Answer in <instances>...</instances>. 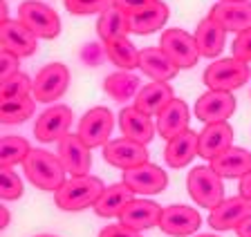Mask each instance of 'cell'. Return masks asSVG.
<instances>
[{"mask_svg":"<svg viewBox=\"0 0 251 237\" xmlns=\"http://www.w3.org/2000/svg\"><path fill=\"white\" fill-rule=\"evenodd\" d=\"M103 190H105V184L99 177H94V174H78V177H70L54 193V204L61 211L76 213L97 204L99 197L103 195Z\"/></svg>","mask_w":251,"mask_h":237,"instance_id":"6da1fadb","label":"cell"},{"mask_svg":"<svg viewBox=\"0 0 251 237\" xmlns=\"http://www.w3.org/2000/svg\"><path fill=\"white\" fill-rule=\"evenodd\" d=\"M27 179L36 186L38 190H47V193H56L63 184H65V168H63L58 154H52L47 150H38L34 148L27 159L23 161Z\"/></svg>","mask_w":251,"mask_h":237,"instance_id":"7a4b0ae2","label":"cell"},{"mask_svg":"<svg viewBox=\"0 0 251 237\" xmlns=\"http://www.w3.org/2000/svg\"><path fill=\"white\" fill-rule=\"evenodd\" d=\"M249 79H251L249 63H245V61L235 56L218 58L204 69V85L209 90H218V92L240 90L245 83H249Z\"/></svg>","mask_w":251,"mask_h":237,"instance_id":"3957f363","label":"cell"},{"mask_svg":"<svg viewBox=\"0 0 251 237\" xmlns=\"http://www.w3.org/2000/svg\"><path fill=\"white\" fill-rule=\"evenodd\" d=\"M186 188L195 204L202 206V208H209V211L218 208L226 199L222 177L211 166H198V168L191 170L186 177Z\"/></svg>","mask_w":251,"mask_h":237,"instance_id":"277c9868","label":"cell"},{"mask_svg":"<svg viewBox=\"0 0 251 237\" xmlns=\"http://www.w3.org/2000/svg\"><path fill=\"white\" fill-rule=\"evenodd\" d=\"M18 21L36 38L52 41L61 34V16L41 0H25L18 7Z\"/></svg>","mask_w":251,"mask_h":237,"instance_id":"5b68a950","label":"cell"},{"mask_svg":"<svg viewBox=\"0 0 251 237\" xmlns=\"http://www.w3.org/2000/svg\"><path fill=\"white\" fill-rule=\"evenodd\" d=\"M159 47L168 54V58H171L179 69L193 67V65L200 61L195 36L193 34H188V32H184V29H179V27L164 29L162 38H159Z\"/></svg>","mask_w":251,"mask_h":237,"instance_id":"8992f818","label":"cell"},{"mask_svg":"<svg viewBox=\"0 0 251 237\" xmlns=\"http://www.w3.org/2000/svg\"><path fill=\"white\" fill-rule=\"evenodd\" d=\"M112 130H115V114L105 106H97L81 116L76 134L83 139L90 148H99L110 141Z\"/></svg>","mask_w":251,"mask_h":237,"instance_id":"52a82bcc","label":"cell"},{"mask_svg":"<svg viewBox=\"0 0 251 237\" xmlns=\"http://www.w3.org/2000/svg\"><path fill=\"white\" fill-rule=\"evenodd\" d=\"M70 85V69L63 63H50L43 69H38L36 79H34V99L38 103H54L58 101Z\"/></svg>","mask_w":251,"mask_h":237,"instance_id":"ba28073f","label":"cell"},{"mask_svg":"<svg viewBox=\"0 0 251 237\" xmlns=\"http://www.w3.org/2000/svg\"><path fill=\"white\" fill-rule=\"evenodd\" d=\"M148 146L144 143H137L132 139H110L108 143L103 146V159L105 164L112 166V168H119V170H130L137 168L141 164H148Z\"/></svg>","mask_w":251,"mask_h":237,"instance_id":"9c48e42d","label":"cell"},{"mask_svg":"<svg viewBox=\"0 0 251 237\" xmlns=\"http://www.w3.org/2000/svg\"><path fill=\"white\" fill-rule=\"evenodd\" d=\"M70 126H72V110L68 106L56 103L38 114L36 123H34V134L43 143H54L61 141L65 134H70Z\"/></svg>","mask_w":251,"mask_h":237,"instance_id":"30bf717a","label":"cell"},{"mask_svg":"<svg viewBox=\"0 0 251 237\" xmlns=\"http://www.w3.org/2000/svg\"><path fill=\"white\" fill-rule=\"evenodd\" d=\"M92 148L78 137V134H65L58 141V159H61L65 172L78 177V174H88L92 168Z\"/></svg>","mask_w":251,"mask_h":237,"instance_id":"8fae6325","label":"cell"},{"mask_svg":"<svg viewBox=\"0 0 251 237\" xmlns=\"http://www.w3.org/2000/svg\"><path fill=\"white\" fill-rule=\"evenodd\" d=\"M124 184L135 193V195H157L166 190L168 174L155 164H141L137 168L124 170Z\"/></svg>","mask_w":251,"mask_h":237,"instance_id":"7c38bea8","label":"cell"},{"mask_svg":"<svg viewBox=\"0 0 251 237\" xmlns=\"http://www.w3.org/2000/svg\"><path fill=\"white\" fill-rule=\"evenodd\" d=\"M200 226H202L200 213L184 204L166 206L162 211V217H159L162 233H166L171 237H188V235H193Z\"/></svg>","mask_w":251,"mask_h":237,"instance_id":"4fadbf2b","label":"cell"},{"mask_svg":"<svg viewBox=\"0 0 251 237\" xmlns=\"http://www.w3.org/2000/svg\"><path fill=\"white\" fill-rule=\"evenodd\" d=\"M247 217H251V199L245 195H235L211 211L209 224L213 231H235Z\"/></svg>","mask_w":251,"mask_h":237,"instance_id":"5bb4252c","label":"cell"},{"mask_svg":"<svg viewBox=\"0 0 251 237\" xmlns=\"http://www.w3.org/2000/svg\"><path fill=\"white\" fill-rule=\"evenodd\" d=\"M233 112H235V99L231 92L209 90L195 101V116L206 126L226 121Z\"/></svg>","mask_w":251,"mask_h":237,"instance_id":"9a60e30c","label":"cell"},{"mask_svg":"<svg viewBox=\"0 0 251 237\" xmlns=\"http://www.w3.org/2000/svg\"><path fill=\"white\" fill-rule=\"evenodd\" d=\"M209 18H213L218 25H222L226 32H233V34L251 29V0H247V2L218 0L211 7Z\"/></svg>","mask_w":251,"mask_h":237,"instance_id":"2e32d148","label":"cell"},{"mask_svg":"<svg viewBox=\"0 0 251 237\" xmlns=\"http://www.w3.org/2000/svg\"><path fill=\"white\" fill-rule=\"evenodd\" d=\"M0 45L5 52L16 54L18 58H25L38 49V38L18 18L16 21L9 18V21L0 22Z\"/></svg>","mask_w":251,"mask_h":237,"instance_id":"e0dca14e","label":"cell"},{"mask_svg":"<svg viewBox=\"0 0 251 237\" xmlns=\"http://www.w3.org/2000/svg\"><path fill=\"white\" fill-rule=\"evenodd\" d=\"M119 128L126 139H132V141L144 143V146H148L152 141V137L157 132V126L152 123V116L144 114L135 106H128L119 112Z\"/></svg>","mask_w":251,"mask_h":237,"instance_id":"ac0fdd59","label":"cell"},{"mask_svg":"<svg viewBox=\"0 0 251 237\" xmlns=\"http://www.w3.org/2000/svg\"><path fill=\"white\" fill-rule=\"evenodd\" d=\"M162 206L151 199H132L119 215V221L124 226H130L135 231H148L152 226H159Z\"/></svg>","mask_w":251,"mask_h":237,"instance_id":"d6986e66","label":"cell"},{"mask_svg":"<svg viewBox=\"0 0 251 237\" xmlns=\"http://www.w3.org/2000/svg\"><path fill=\"white\" fill-rule=\"evenodd\" d=\"M200 150V134L193 130H186L177 137L168 139L164 150V161L168 168H184L198 157Z\"/></svg>","mask_w":251,"mask_h":237,"instance_id":"ffe728a7","label":"cell"},{"mask_svg":"<svg viewBox=\"0 0 251 237\" xmlns=\"http://www.w3.org/2000/svg\"><path fill=\"white\" fill-rule=\"evenodd\" d=\"M233 146V128L226 121L220 123H209L200 132V150L198 154L202 159H215L218 154H222L225 150Z\"/></svg>","mask_w":251,"mask_h":237,"instance_id":"44dd1931","label":"cell"},{"mask_svg":"<svg viewBox=\"0 0 251 237\" xmlns=\"http://www.w3.org/2000/svg\"><path fill=\"white\" fill-rule=\"evenodd\" d=\"M139 69L146 74L148 79L159 81V83H168L175 79L179 67L173 63L168 54L162 47H146L139 52Z\"/></svg>","mask_w":251,"mask_h":237,"instance_id":"7402d4cb","label":"cell"},{"mask_svg":"<svg viewBox=\"0 0 251 237\" xmlns=\"http://www.w3.org/2000/svg\"><path fill=\"white\" fill-rule=\"evenodd\" d=\"M188 121H191V112H188V106L182 99H173L166 108H164L159 114H157V132L159 137L168 139L177 137L182 132L188 130Z\"/></svg>","mask_w":251,"mask_h":237,"instance_id":"603a6c76","label":"cell"},{"mask_svg":"<svg viewBox=\"0 0 251 237\" xmlns=\"http://www.w3.org/2000/svg\"><path fill=\"white\" fill-rule=\"evenodd\" d=\"M211 168L225 179H242L247 172H251V152L245 148L231 146L229 150L211 159Z\"/></svg>","mask_w":251,"mask_h":237,"instance_id":"cb8c5ba5","label":"cell"},{"mask_svg":"<svg viewBox=\"0 0 251 237\" xmlns=\"http://www.w3.org/2000/svg\"><path fill=\"white\" fill-rule=\"evenodd\" d=\"M171 11H168V5L162 2V0H155L148 7L135 11V14H128V21H130V34H137V36H146V34H152L157 29H162L166 25Z\"/></svg>","mask_w":251,"mask_h":237,"instance_id":"d4e9b609","label":"cell"},{"mask_svg":"<svg viewBox=\"0 0 251 237\" xmlns=\"http://www.w3.org/2000/svg\"><path fill=\"white\" fill-rule=\"evenodd\" d=\"M193 36H195V45H198L200 56H204V58H218L222 54V49H225L226 29L209 16L204 18V21H200Z\"/></svg>","mask_w":251,"mask_h":237,"instance_id":"484cf974","label":"cell"},{"mask_svg":"<svg viewBox=\"0 0 251 237\" xmlns=\"http://www.w3.org/2000/svg\"><path fill=\"white\" fill-rule=\"evenodd\" d=\"M175 99L173 96V87L168 83H159V81H152V83L141 85L139 94L135 96V108L141 110L148 116H157L164 108Z\"/></svg>","mask_w":251,"mask_h":237,"instance_id":"4316f807","label":"cell"},{"mask_svg":"<svg viewBox=\"0 0 251 237\" xmlns=\"http://www.w3.org/2000/svg\"><path fill=\"white\" fill-rule=\"evenodd\" d=\"M132 199H135V193L121 181V184L105 186L103 195L99 197V201H97L92 208L99 217L110 219V217H119L121 213H124V208L130 204Z\"/></svg>","mask_w":251,"mask_h":237,"instance_id":"83f0119b","label":"cell"},{"mask_svg":"<svg viewBox=\"0 0 251 237\" xmlns=\"http://www.w3.org/2000/svg\"><path fill=\"white\" fill-rule=\"evenodd\" d=\"M141 90V81L139 76H135L132 72H126V69H119V72L105 76L103 81V92L110 96V99L119 101V103H126V101H132Z\"/></svg>","mask_w":251,"mask_h":237,"instance_id":"f1b7e54d","label":"cell"},{"mask_svg":"<svg viewBox=\"0 0 251 237\" xmlns=\"http://www.w3.org/2000/svg\"><path fill=\"white\" fill-rule=\"evenodd\" d=\"M97 34L103 43L117 41V38H124L130 34V21H128V14L121 11L119 7H110L108 11H103L97 21Z\"/></svg>","mask_w":251,"mask_h":237,"instance_id":"f546056e","label":"cell"},{"mask_svg":"<svg viewBox=\"0 0 251 237\" xmlns=\"http://www.w3.org/2000/svg\"><path fill=\"white\" fill-rule=\"evenodd\" d=\"M103 45H105V54H108L110 63H115L119 69L132 72L135 67H139V49L128 41V36L103 43Z\"/></svg>","mask_w":251,"mask_h":237,"instance_id":"4dcf8cb0","label":"cell"},{"mask_svg":"<svg viewBox=\"0 0 251 237\" xmlns=\"http://www.w3.org/2000/svg\"><path fill=\"white\" fill-rule=\"evenodd\" d=\"M34 112H36V99H31V96L2 101V106H0V121L5 126H16V123H23L27 119H31Z\"/></svg>","mask_w":251,"mask_h":237,"instance_id":"1f68e13d","label":"cell"},{"mask_svg":"<svg viewBox=\"0 0 251 237\" xmlns=\"http://www.w3.org/2000/svg\"><path fill=\"white\" fill-rule=\"evenodd\" d=\"M31 148L27 139L18 137V134H7L0 143V168H14L16 164H23Z\"/></svg>","mask_w":251,"mask_h":237,"instance_id":"d6a6232c","label":"cell"},{"mask_svg":"<svg viewBox=\"0 0 251 237\" xmlns=\"http://www.w3.org/2000/svg\"><path fill=\"white\" fill-rule=\"evenodd\" d=\"M31 90H34V81L23 72H18V74H14V76H9V79L0 81V99L2 101L29 96Z\"/></svg>","mask_w":251,"mask_h":237,"instance_id":"836d02e7","label":"cell"},{"mask_svg":"<svg viewBox=\"0 0 251 237\" xmlns=\"http://www.w3.org/2000/svg\"><path fill=\"white\" fill-rule=\"evenodd\" d=\"M25 188H23V179L14 168H0V197L2 201H16L21 199Z\"/></svg>","mask_w":251,"mask_h":237,"instance_id":"e575fe53","label":"cell"},{"mask_svg":"<svg viewBox=\"0 0 251 237\" xmlns=\"http://www.w3.org/2000/svg\"><path fill=\"white\" fill-rule=\"evenodd\" d=\"M115 5V0H65V7L72 16H92L103 14Z\"/></svg>","mask_w":251,"mask_h":237,"instance_id":"d590c367","label":"cell"},{"mask_svg":"<svg viewBox=\"0 0 251 237\" xmlns=\"http://www.w3.org/2000/svg\"><path fill=\"white\" fill-rule=\"evenodd\" d=\"M103 58H108V54H105V45L101 47L99 43H85L83 49H81V61H83L88 67H99L101 61Z\"/></svg>","mask_w":251,"mask_h":237,"instance_id":"8d00e7d4","label":"cell"},{"mask_svg":"<svg viewBox=\"0 0 251 237\" xmlns=\"http://www.w3.org/2000/svg\"><path fill=\"white\" fill-rule=\"evenodd\" d=\"M231 52H233L235 58H240L245 63H251V29H245V32L235 34Z\"/></svg>","mask_w":251,"mask_h":237,"instance_id":"74e56055","label":"cell"},{"mask_svg":"<svg viewBox=\"0 0 251 237\" xmlns=\"http://www.w3.org/2000/svg\"><path fill=\"white\" fill-rule=\"evenodd\" d=\"M18 63H21V58L16 56V54L2 49V52H0V81L9 79V76L21 72V69H18Z\"/></svg>","mask_w":251,"mask_h":237,"instance_id":"f35d334b","label":"cell"},{"mask_svg":"<svg viewBox=\"0 0 251 237\" xmlns=\"http://www.w3.org/2000/svg\"><path fill=\"white\" fill-rule=\"evenodd\" d=\"M99 237H144L141 235V231H135V228L130 226H124V224H110V226H105L103 231L99 233Z\"/></svg>","mask_w":251,"mask_h":237,"instance_id":"ab89813d","label":"cell"},{"mask_svg":"<svg viewBox=\"0 0 251 237\" xmlns=\"http://www.w3.org/2000/svg\"><path fill=\"white\" fill-rule=\"evenodd\" d=\"M151 2H155V0H115V7H119L126 14H135V11L148 7Z\"/></svg>","mask_w":251,"mask_h":237,"instance_id":"60d3db41","label":"cell"},{"mask_svg":"<svg viewBox=\"0 0 251 237\" xmlns=\"http://www.w3.org/2000/svg\"><path fill=\"white\" fill-rule=\"evenodd\" d=\"M240 195H245L251 199V172H247L240 179Z\"/></svg>","mask_w":251,"mask_h":237,"instance_id":"b9f144b4","label":"cell"},{"mask_svg":"<svg viewBox=\"0 0 251 237\" xmlns=\"http://www.w3.org/2000/svg\"><path fill=\"white\" fill-rule=\"evenodd\" d=\"M235 233H238V237H251V217H247L240 226L235 228Z\"/></svg>","mask_w":251,"mask_h":237,"instance_id":"7bdbcfd3","label":"cell"},{"mask_svg":"<svg viewBox=\"0 0 251 237\" xmlns=\"http://www.w3.org/2000/svg\"><path fill=\"white\" fill-rule=\"evenodd\" d=\"M9 221H11V213L7 206H2V208H0V228L5 231V228L9 226Z\"/></svg>","mask_w":251,"mask_h":237,"instance_id":"ee69618b","label":"cell"},{"mask_svg":"<svg viewBox=\"0 0 251 237\" xmlns=\"http://www.w3.org/2000/svg\"><path fill=\"white\" fill-rule=\"evenodd\" d=\"M9 21V7H7L5 0H0V22Z\"/></svg>","mask_w":251,"mask_h":237,"instance_id":"f6af8a7d","label":"cell"},{"mask_svg":"<svg viewBox=\"0 0 251 237\" xmlns=\"http://www.w3.org/2000/svg\"><path fill=\"white\" fill-rule=\"evenodd\" d=\"M34 237H58V235H52V233H41V235H34Z\"/></svg>","mask_w":251,"mask_h":237,"instance_id":"bcb514c9","label":"cell"},{"mask_svg":"<svg viewBox=\"0 0 251 237\" xmlns=\"http://www.w3.org/2000/svg\"><path fill=\"white\" fill-rule=\"evenodd\" d=\"M195 237H218V235H213V233H204V235H195Z\"/></svg>","mask_w":251,"mask_h":237,"instance_id":"7dc6e473","label":"cell"},{"mask_svg":"<svg viewBox=\"0 0 251 237\" xmlns=\"http://www.w3.org/2000/svg\"><path fill=\"white\" fill-rule=\"evenodd\" d=\"M233 2H247V0H233Z\"/></svg>","mask_w":251,"mask_h":237,"instance_id":"c3c4849f","label":"cell"}]
</instances>
